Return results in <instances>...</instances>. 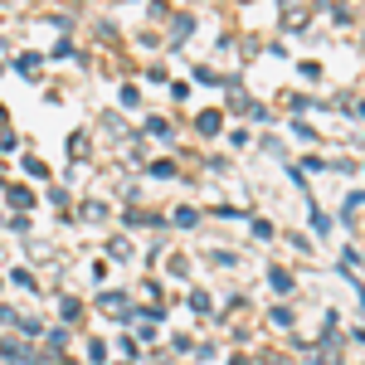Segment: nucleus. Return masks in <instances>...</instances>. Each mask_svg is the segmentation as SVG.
<instances>
[{"label":"nucleus","instance_id":"obj_2","mask_svg":"<svg viewBox=\"0 0 365 365\" xmlns=\"http://www.w3.org/2000/svg\"><path fill=\"white\" fill-rule=\"evenodd\" d=\"M200 132H220V113H205V117H200Z\"/></svg>","mask_w":365,"mask_h":365},{"label":"nucleus","instance_id":"obj_1","mask_svg":"<svg viewBox=\"0 0 365 365\" xmlns=\"http://www.w3.org/2000/svg\"><path fill=\"white\" fill-rule=\"evenodd\" d=\"M273 287H278V292H292V278H287L282 268H273Z\"/></svg>","mask_w":365,"mask_h":365}]
</instances>
